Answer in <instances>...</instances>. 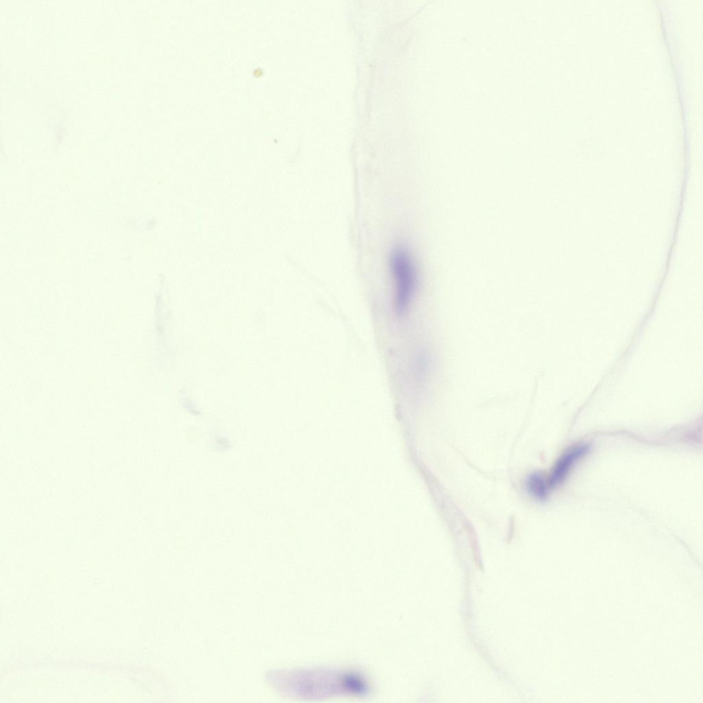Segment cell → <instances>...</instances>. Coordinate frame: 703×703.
<instances>
[{
	"instance_id": "obj_1",
	"label": "cell",
	"mask_w": 703,
	"mask_h": 703,
	"mask_svg": "<svg viewBox=\"0 0 703 703\" xmlns=\"http://www.w3.org/2000/svg\"><path fill=\"white\" fill-rule=\"evenodd\" d=\"M390 270L393 286V307L397 314L408 311L417 288V273L410 252L397 246L390 255Z\"/></svg>"
},
{
	"instance_id": "obj_2",
	"label": "cell",
	"mask_w": 703,
	"mask_h": 703,
	"mask_svg": "<svg viewBox=\"0 0 703 703\" xmlns=\"http://www.w3.org/2000/svg\"><path fill=\"white\" fill-rule=\"evenodd\" d=\"M587 443H579L567 449L556 461L546 480L550 490L562 484L575 465L589 452Z\"/></svg>"
},
{
	"instance_id": "obj_3",
	"label": "cell",
	"mask_w": 703,
	"mask_h": 703,
	"mask_svg": "<svg viewBox=\"0 0 703 703\" xmlns=\"http://www.w3.org/2000/svg\"><path fill=\"white\" fill-rule=\"evenodd\" d=\"M527 492L539 500H545L551 492L548 487L546 475L540 472L531 473L526 480Z\"/></svg>"
}]
</instances>
